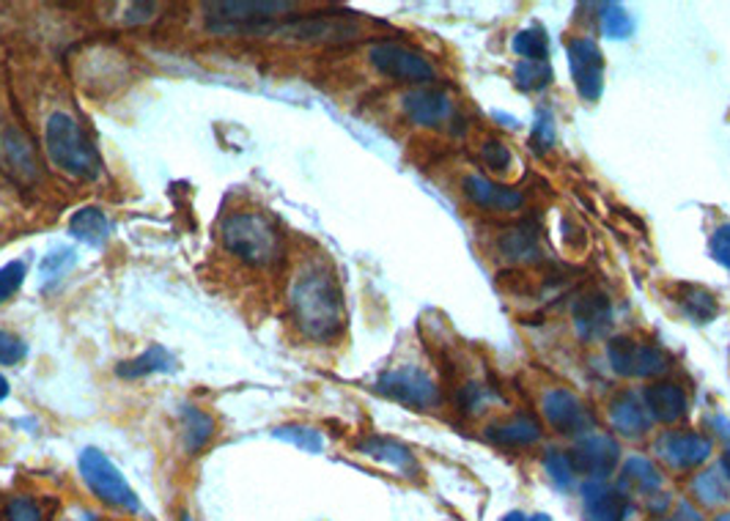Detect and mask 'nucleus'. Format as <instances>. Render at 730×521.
<instances>
[{"instance_id":"nucleus-9","label":"nucleus","mask_w":730,"mask_h":521,"mask_svg":"<svg viewBox=\"0 0 730 521\" xmlns=\"http://www.w3.org/2000/svg\"><path fill=\"white\" fill-rule=\"evenodd\" d=\"M569 66H572L574 85L585 102H599L605 94V56L601 47L588 36L569 41Z\"/></svg>"},{"instance_id":"nucleus-23","label":"nucleus","mask_w":730,"mask_h":521,"mask_svg":"<svg viewBox=\"0 0 730 521\" xmlns=\"http://www.w3.org/2000/svg\"><path fill=\"white\" fill-rule=\"evenodd\" d=\"M110 231H113V226L97 206H85V209L74 211V217L69 220V233L88 247H103L110 239Z\"/></svg>"},{"instance_id":"nucleus-4","label":"nucleus","mask_w":730,"mask_h":521,"mask_svg":"<svg viewBox=\"0 0 730 521\" xmlns=\"http://www.w3.org/2000/svg\"><path fill=\"white\" fill-rule=\"evenodd\" d=\"M295 3L278 0H220L206 3V28L220 36H264L275 31V20L291 12Z\"/></svg>"},{"instance_id":"nucleus-45","label":"nucleus","mask_w":730,"mask_h":521,"mask_svg":"<svg viewBox=\"0 0 730 521\" xmlns=\"http://www.w3.org/2000/svg\"><path fill=\"white\" fill-rule=\"evenodd\" d=\"M494 119L503 121V126H511V130H516L519 126V121L514 119V116H503V113H494Z\"/></svg>"},{"instance_id":"nucleus-3","label":"nucleus","mask_w":730,"mask_h":521,"mask_svg":"<svg viewBox=\"0 0 730 521\" xmlns=\"http://www.w3.org/2000/svg\"><path fill=\"white\" fill-rule=\"evenodd\" d=\"M45 146L52 165L61 168L63 173H69V177L91 182V179H97L103 173V159H99L94 143L88 141L80 121L74 116L63 113V110H58V113L47 119Z\"/></svg>"},{"instance_id":"nucleus-39","label":"nucleus","mask_w":730,"mask_h":521,"mask_svg":"<svg viewBox=\"0 0 730 521\" xmlns=\"http://www.w3.org/2000/svg\"><path fill=\"white\" fill-rule=\"evenodd\" d=\"M708 250H711V258L717 260L719 267H725L730 272V222H725V226H719L711 233Z\"/></svg>"},{"instance_id":"nucleus-12","label":"nucleus","mask_w":730,"mask_h":521,"mask_svg":"<svg viewBox=\"0 0 730 521\" xmlns=\"http://www.w3.org/2000/svg\"><path fill=\"white\" fill-rule=\"evenodd\" d=\"M0 168L17 184H36L41 177L39 157L25 132L7 126L0 130Z\"/></svg>"},{"instance_id":"nucleus-20","label":"nucleus","mask_w":730,"mask_h":521,"mask_svg":"<svg viewBox=\"0 0 730 521\" xmlns=\"http://www.w3.org/2000/svg\"><path fill=\"white\" fill-rule=\"evenodd\" d=\"M498 250L505 260H514V264H532V260H541L543 255L538 233L530 222L505 228L498 239Z\"/></svg>"},{"instance_id":"nucleus-49","label":"nucleus","mask_w":730,"mask_h":521,"mask_svg":"<svg viewBox=\"0 0 730 521\" xmlns=\"http://www.w3.org/2000/svg\"><path fill=\"white\" fill-rule=\"evenodd\" d=\"M181 521H193V519H190V516H188V513H184V516H181Z\"/></svg>"},{"instance_id":"nucleus-21","label":"nucleus","mask_w":730,"mask_h":521,"mask_svg":"<svg viewBox=\"0 0 730 521\" xmlns=\"http://www.w3.org/2000/svg\"><path fill=\"white\" fill-rule=\"evenodd\" d=\"M643 401H646L651 417L662 420V423H675L686 412V396L675 381H659V385L646 387Z\"/></svg>"},{"instance_id":"nucleus-31","label":"nucleus","mask_w":730,"mask_h":521,"mask_svg":"<svg viewBox=\"0 0 730 521\" xmlns=\"http://www.w3.org/2000/svg\"><path fill=\"white\" fill-rule=\"evenodd\" d=\"M74 264H77V253H74L72 247H56V250H50V253H47L45 258H41V267H39L41 283H45V286H56L58 280H63L69 272H72Z\"/></svg>"},{"instance_id":"nucleus-13","label":"nucleus","mask_w":730,"mask_h":521,"mask_svg":"<svg viewBox=\"0 0 730 521\" xmlns=\"http://www.w3.org/2000/svg\"><path fill=\"white\" fill-rule=\"evenodd\" d=\"M541 412L543 417L550 420L552 428L561 431V434H577V437H583V434H588L594 428V417L583 407V401L574 392L561 390V387H555V390L543 396Z\"/></svg>"},{"instance_id":"nucleus-38","label":"nucleus","mask_w":730,"mask_h":521,"mask_svg":"<svg viewBox=\"0 0 730 521\" xmlns=\"http://www.w3.org/2000/svg\"><path fill=\"white\" fill-rule=\"evenodd\" d=\"M481 157H483V162H487L492 170H498V173L508 170V165H511L508 146H505V143H500V141H494V137H489V141L483 143Z\"/></svg>"},{"instance_id":"nucleus-41","label":"nucleus","mask_w":730,"mask_h":521,"mask_svg":"<svg viewBox=\"0 0 730 521\" xmlns=\"http://www.w3.org/2000/svg\"><path fill=\"white\" fill-rule=\"evenodd\" d=\"M7 521H41V508L31 497H14L7 508Z\"/></svg>"},{"instance_id":"nucleus-22","label":"nucleus","mask_w":730,"mask_h":521,"mask_svg":"<svg viewBox=\"0 0 730 521\" xmlns=\"http://www.w3.org/2000/svg\"><path fill=\"white\" fill-rule=\"evenodd\" d=\"M357 450H360L362 456H369V459L382 461V464L404 472V475H415V472H418V459L409 453V448H404L402 443H393V439L369 437L357 445Z\"/></svg>"},{"instance_id":"nucleus-16","label":"nucleus","mask_w":730,"mask_h":521,"mask_svg":"<svg viewBox=\"0 0 730 521\" xmlns=\"http://www.w3.org/2000/svg\"><path fill=\"white\" fill-rule=\"evenodd\" d=\"M407 119L418 126H440L451 119V99L436 88H415L402 97Z\"/></svg>"},{"instance_id":"nucleus-27","label":"nucleus","mask_w":730,"mask_h":521,"mask_svg":"<svg viewBox=\"0 0 730 521\" xmlns=\"http://www.w3.org/2000/svg\"><path fill=\"white\" fill-rule=\"evenodd\" d=\"M679 302H681V307H684L686 318H692L695 324L714 322L719 313V305H717V300H714L711 291L701 289V286H684V289H681Z\"/></svg>"},{"instance_id":"nucleus-17","label":"nucleus","mask_w":730,"mask_h":521,"mask_svg":"<svg viewBox=\"0 0 730 521\" xmlns=\"http://www.w3.org/2000/svg\"><path fill=\"white\" fill-rule=\"evenodd\" d=\"M610 423L621 437L637 439L651 431V412L637 392H621L610 403Z\"/></svg>"},{"instance_id":"nucleus-11","label":"nucleus","mask_w":730,"mask_h":521,"mask_svg":"<svg viewBox=\"0 0 730 521\" xmlns=\"http://www.w3.org/2000/svg\"><path fill=\"white\" fill-rule=\"evenodd\" d=\"M607 358L618 376H641L651 379L668 371V358L648 343H634L629 338H612L607 343Z\"/></svg>"},{"instance_id":"nucleus-28","label":"nucleus","mask_w":730,"mask_h":521,"mask_svg":"<svg viewBox=\"0 0 730 521\" xmlns=\"http://www.w3.org/2000/svg\"><path fill=\"white\" fill-rule=\"evenodd\" d=\"M621 475H623V481H632L634 486L646 494L659 492L665 483L662 475H659V470L654 467V461H648L646 456H629V459L623 461Z\"/></svg>"},{"instance_id":"nucleus-32","label":"nucleus","mask_w":730,"mask_h":521,"mask_svg":"<svg viewBox=\"0 0 730 521\" xmlns=\"http://www.w3.org/2000/svg\"><path fill=\"white\" fill-rule=\"evenodd\" d=\"M272 437L284 439V443L295 445V448L306 450V453H322L324 439L316 428H308V425H280V428L272 431Z\"/></svg>"},{"instance_id":"nucleus-15","label":"nucleus","mask_w":730,"mask_h":521,"mask_svg":"<svg viewBox=\"0 0 730 521\" xmlns=\"http://www.w3.org/2000/svg\"><path fill=\"white\" fill-rule=\"evenodd\" d=\"M657 450L675 470H692V467H701L703 461H708V456H711V439L701 437V434H679V431H670V434L659 437Z\"/></svg>"},{"instance_id":"nucleus-24","label":"nucleus","mask_w":730,"mask_h":521,"mask_svg":"<svg viewBox=\"0 0 730 521\" xmlns=\"http://www.w3.org/2000/svg\"><path fill=\"white\" fill-rule=\"evenodd\" d=\"M541 437V428L532 417L519 414L514 420H505V423H492L487 425V439L494 445H505V448H516V445H532Z\"/></svg>"},{"instance_id":"nucleus-36","label":"nucleus","mask_w":730,"mask_h":521,"mask_svg":"<svg viewBox=\"0 0 730 521\" xmlns=\"http://www.w3.org/2000/svg\"><path fill=\"white\" fill-rule=\"evenodd\" d=\"M530 143L536 148V154H547L555 146V116L547 108H538L536 119H532Z\"/></svg>"},{"instance_id":"nucleus-48","label":"nucleus","mask_w":730,"mask_h":521,"mask_svg":"<svg viewBox=\"0 0 730 521\" xmlns=\"http://www.w3.org/2000/svg\"><path fill=\"white\" fill-rule=\"evenodd\" d=\"M717 521H730V513H722V516H717Z\"/></svg>"},{"instance_id":"nucleus-8","label":"nucleus","mask_w":730,"mask_h":521,"mask_svg":"<svg viewBox=\"0 0 730 521\" xmlns=\"http://www.w3.org/2000/svg\"><path fill=\"white\" fill-rule=\"evenodd\" d=\"M272 34L308 41V45H338V41L357 39L360 25L357 20L340 17V14H316V17H291L286 25H275Z\"/></svg>"},{"instance_id":"nucleus-1","label":"nucleus","mask_w":730,"mask_h":521,"mask_svg":"<svg viewBox=\"0 0 730 521\" xmlns=\"http://www.w3.org/2000/svg\"><path fill=\"white\" fill-rule=\"evenodd\" d=\"M291 316L306 338L327 343L344 332L346 307L338 280L327 267L311 264L291 286Z\"/></svg>"},{"instance_id":"nucleus-44","label":"nucleus","mask_w":730,"mask_h":521,"mask_svg":"<svg viewBox=\"0 0 730 521\" xmlns=\"http://www.w3.org/2000/svg\"><path fill=\"white\" fill-rule=\"evenodd\" d=\"M711 425L719 431V434H722L725 439H730V423H728V420H725V417H711Z\"/></svg>"},{"instance_id":"nucleus-14","label":"nucleus","mask_w":730,"mask_h":521,"mask_svg":"<svg viewBox=\"0 0 730 521\" xmlns=\"http://www.w3.org/2000/svg\"><path fill=\"white\" fill-rule=\"evenodd\" d=\"M574 327H577V335L585 343L605 338L607 329L612 327L610 296L599 289L579 294L574 302Z\"/></svg>"},{"instance_id":"nucleus-7","label":"nucleus","mask_w":730,"mask_h":521,"mask_svg":"<svg viewBox=\"0 0 730 521\" xmlns=\"http://www.w3.org/2000/svg\"><path fill=\"white\" fill-rule=\"evenodd\" d=\"M376 390L382 396L393 398L396 403H404L409 409H420V412L440 407L442 401L440 387L418 365H404V368H393L387 374H382L380 381H376Z\"/></svg>"},{"instance_id":"nucleus-30","label":"nucleus","mask_w":730,"mask_h":521,"mask_svg":"<svg viewBox=\"0 0 730 521\" xmlns=\"http://www.w3.org/2000/svg\"><path fill=\"white\" fill-rule=\"evenodd\" d=\"M555 80L550 61H519L514 66V83L519 92H543Z\"/></svg>"},{"instance_id":"nucleus-5","label":"nucleus","mask_w":730,"mask_h":521,"mask_svg":"<svg viewBox=\"0 0 730 521\" xmlns=\"http://www.w3.org/2000/svg\"><path fill=\"white\" fill-rule=\"evenodd\" d=\"M80 475H83L85 486L94 492V497L103 499L110 508L127 510V513H137L141 510V499H137L135 488L127 483L119 467L97 448H85L80 453Z\"/></svg>"},{"instance_id":"nucleus-43","label":"nucleus","mask_w":730,"mask_h":521,"mask_svg":"<svg viewBox=\"0 0 730 521\" xmlns=\"http://www.w3.org/2000/svg\"><path fill=\"white\" fill-rule=\"evenodd\" d=\"M500 521H552L547 513H522V510H511Z\"/></svg>"},{"instance_id":"nucleus-29","label":"nucleus","mask_w":730,"mask_h":521,"mask_svg":"<svg viewBox=\"0 0 730 521\" xmlns=\"http://www.w3.org/2000/svg\"><path fill=\"white\" fill-rule=\"evenodd\" d=\"M511 50L522 56V61H547L550 56V39L541 25H530V28L519 31L511 41Z\"/></svg>"},{"instance_id":"nucleus-2","label":"nucleus","mask_w":730,"mask_h":521,"mask_svg":"<svg viewBox=\"0 0 730 521\" xmlns=\"http://www.w3.org/2000/svg\"><path fill=\"white\" fill-rule=\"evenodd\" d=\"M220 239L231 255L250 267H272L284 255L278 226L261 211H234L223 220Z\"/></svg>"},{"instance_id":"nucleus-19","label":"nucleus","mask_w":730,"mask_h":521,"mask_svg":"<svg viewBox=\"0 0 730 521\" xmlns=\"http://www.w3.org/2000/svg\"><path fill=\"white\" fill-rule=\"evenodd\" d=\"M465 195L481 209L492 211H516L525 204V195L519 190L500 187V184L489 182L483 177H467L465 179Z\"/></svg>"},{"instance_id":"nucleus-33","label":"nucleus","mask_w":730,"mask_h":521,"mask_svg":"<svg viewBox=\"0 0 730 521\" xmlns=\"http://www.w3.org/2000/svg\"><path fill=\"white\" fill-rule=\"evenodd\" d=\"M601 31L607 39H629L634 34V17L618 3L601 7Z\"/></svg>"},{"instance_id":"nucleus-6","label":"nucleus","mask_w":730,"mask_h":521,"mask_svg":"<svg viewBox=\"0 0 730 521\" xmlns=\"http://www.w3.org/2000/svg\"><path fill=\"white\" fill-rule=\"evenodd\" d=\"M369 58L371 66L391 80L415 85H429L436 80V72L429 58L423 52L412 50V47L398 45V41H380V45L371 47Z\"/></svg>"},{"instance_id":"nucleus-40","label":"nucleus","mask_w":730,"mask_h":521,"mask_svg":"<svg viewBox=\"0 0 730 521\" xmlns=\"http://www.w3.org/2000/svg\"><path fill=\"white\" fill-rule=\"evenodd\" d=\"M25 352L28 349H25V343L17 335L0 329V365H17L25 358Z\"/></svg>"},{"instance_id":"nucleus-18","label":"nucleus","mask_w":730,"mask_h":521,"mask_svg":"<svg viewBox=\"0 0 730 521\" xmlns=\"http://www.w3.org/2000/svg\"><path fill=\"white\" fill-rule=\"evenodd\" d=\"M585 521H623L629 513V502L618 488L590 481L583 486Z\"/></svg>"},{"instance_id":"nucleus-10","label":"nucleus","mask_w":730,"mask_h":521,"mask_svg":"<svg viewBox=\"0 0 730 521\" xmlns=\"http://www.w3.org/2000/svg\"><path fill=\"white\" fill-rule=\"evenodd\" d=\"M574 472L588 475L590 481H605L615 464L621 461V445L601 431H588L583 437H577V445L569 453Z\"/></svg>"},{"instance_id":"nucleus-37","label":"nucleus","mask_w":730,"mask_h":521,"mask_svg":"<svg viewBox=\"0 0 730 521\" xmlns=\"http://www.w3.org/2000/svg\"><path fill=\"white\" fill-rule=\"evenodd\" d=\"M23 280H25V264H23V260H12V264H7V267L0 269V305L17 294L20 286H23Z\"/></svg>"},{"instance_id":"nucleus-35","label":"nucleus","mask_w":730,"mask_h":521,"mask_svg":"<svg viewBox=\"0 0 730 521\" xmlns=\"http://www.w3.org/2000/svg\"><path fill=\"white\" fill-rule=\"evenodd\" d=\"M692 492H695V497L701 499V502H706V505H719V502H725V499H728L722 475H719L717 470L701 472V475L695 477V483H692Z\"/></svg>"},{"instance_id":"nucleus-42","label":"nucleus","mask_w":730,"mask_h":521,"mask_svg":"<svg viewBox=\"0 0 730 521\" xmlns=\"http://www.w3.org/2000/svg\"><path fill=\"white\" fill-rule=\"evenodd\" d=\"M489 398H492V392H489L487 387L470 381V385H465L459 390V409H462V412H478V409H481V403L489 401Z\"/></svg>"},{"instance_id":"nucleus-46","label":"nucleus","mask_w":730,"mask_h":521,"mask_svg":"<svg viewBox=\"0 0 730 521\" xmlns=\"http://www.w3.org/2000/svg\"><path fill=\"white\" fill-rule=\"evenodd\" d=\"M7 396H9V381H7V376H0V401H3Z\"/></svg>"},{"instance_id":"nucleus-26","label":"nucleus","mask_w":730,"mask_h":521,"mask_svg":"<svg viewBox=\"0 0 730 521\" xmlns=\"http://www.w3.org/2000/svg\"><path fill=\"white\" fill-rule=\"evenodd\" d=\"M168 371H173V354L165 346H152L141 358L119 365V376H124V379H141V376L168 374Z\"/></svg>"},{"instance_id":"nucleus-34","label":"nucleus","mask_w":730,"mask_h":521,"mask_svg":"<svg viewBox=\"0 0 730 521\" xmlns=\"http://www.w3.org/2000/svg\"><path fill=\"white\" fill-rule=\"evenodd\" d=\"M543 470H547L550 481L561 492H569L574 486V467L569 461V453H563V450H547V456H543Z\"/></svg>"},{"instance_id":"nucleus-47","label":"nucleus","mask_w":730,"mask_h":521,"mask_svg":"<svg viewBox=\"0 0 730 521\" xmlns=\"http://www.w3.org/2000/svg\"><path fill=\"white\" fill-rule=\"evenodd\" d=\"M722 470H725V477H728V481H730V450L722 456Z\"/></svg>"},{"instance_id":"nucleus-25","label":"nucleus","mask_w":730,"mask_h":521,"mask_svg":"<svg viewBox=\"0 0 730 521\" xmlns=\"http://www.w3.org/2000/svg\"><path fill=\"white\" fill-rule=\"evenodd\" d=\"M181 434H184V448L188 453H201L212 437H215V420L195 407H184L181 412Z\"/></svg>"}]
</instances>
